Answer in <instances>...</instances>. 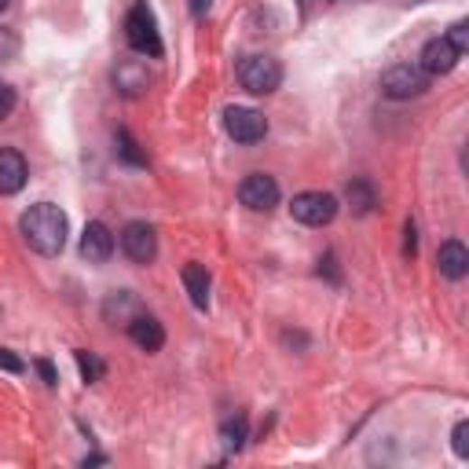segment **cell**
<instances>
[{
	"instance_id": "1",
	"label": "cell",
	"mask_w": 469,
	"mask_h": 469,
	"mask_svg": "<svg viewBox=\"0 0 469 469\" xmlns=\"http://www.w3.org/2000/svg\"><path fill=\"white\" fill-rule=\"evenodd\" d=\"M19 231H23V239L33 253L41 257H59L67 246V234H70V220L67 213L59 209L55 202H37L23 213L19 220Z\"/></svg>"
},
{
	"instance_id": "2",
	"label": "cell",
	"mask_w": 469,
	"mask_h": 469,
	"mask_svg": "<svg viewBox=\"0 0 469 469\" xmlns=\"http://www.w3.org/2000/svg\"><path fill=\"white\" fill-rule=\"evenodd\" d=\"M125 41L133 51L147 55V59H161L165 55V44H161V33H158V23H154V12L147 5H136L125 19Z\"/></svg>"
},
{
	"instance_id": "3",
	"label": "cell",
	"mask_w": 469,
	"mask_h": 469,
	"mask_svg": "<svg viewBox=\"0 0 469 469\" xmlns=\"http://www.w3.org/2000/svg\"><path fill=\"white\" fill-rule=\"evenodd\" d=\"M239 81L250 96H271L282 85V67L275 55H246L239 67Z\"/></svg>"
},
{
	"instance_id": "4",
	"label": "cell",
	"mask_w": 469,
	"mask_h": 469,
	"mask_svg": "<svg viewBox=\"0 0 469 469\" xmlns=\"http://www.w3.org/2000/svg\"><path fill=\"white\" fill-rule=\"evenodd\" d=\"M378 85H382V92L389 99H415V96H422L429 88V74L418 63H396V67H389L382 74Z\"/></svg>"
},
{
	"instance_id": "5",
	"label": "cell",
	"mask_w": 469,
	"mask_h": 469,
	"mask_svg": "<svg viewBox=\"0 0 469 469\" xmlns=\"http://www.w3.org/2000/svg\"><path fill=\"white\" fill-rule=\"evenodd\" d=\"M224 129L234 143H261L268 136V117L253 106H227L224 110Z\"/></svg>"
},
{
	"instance_id": "6",
	"label": "cell",
	"mask_w": 469,
	"mask_h": 469,
	"mask_svg": "<svg viewBox=\"0 0 469 469\" xmlns=\"http://www.w3.org/2000/svg\"><path fill=\"white\" fill-rule=\"evenodd\" d=\"M290 213H293V220H301L308 227H323L337 216V198L330 191H301L290 202Z\"/></svg>"
},
{
	"instance_id": "7",
	"label": "cell",
	"mask_w": 469,
	"mask_h": 469,
	"mask_svg": "<svg viewBox=\"0 0 469 469\" xmlns=\"http://www.w3.org/2000/svg\"><path fill=\"white\" fill-rule=\"evenodd\" d=\"M117 243H122V253L133 264H151L158 257V234H154V227L147 220H129L122 227V239Z\"/></svg>"
},
{
	"instance_id": "8",
	"label": "cell",
	"mask_w": 469,
	"mask_h": 469,
	"mask_svg": "<svg viewBox=\"0 0 469 469\" xmlns=\"http://www.w3.org/2000/svg\"><path fill=\"white\" fill-rule=\"evenodd\" d=\"M239 202L253 213H271L279 206V184H275V176L268 172H250L246 180L239 184Z\"/></svg>"
},
{
	"instance_id": "9",
	"label": "cell",
	"mask_w": 469,
	"mask_h": 469,
	"mask_svg": "<svg viewBox=\"0 0 469 469\" xmlns=\"http://www.w3.org/2000/svg\"><path fill=\"white\" fill-rule=\"evenodd\" d=\"M114 253V234L103 220H88L85 231H81V257L88 264H106Z\"/></svg>"
},
{
	"instance_id": "10",
	"label": "cell",
	"mask_w": 469,
	"mask_h": 469,
	"mask_svg": "<svg viewBox=\"0 0 469 469\" xmlns=\"http://www.w3.org/2000/svg\"><path fill=\"white\" fill-rule=\"evenodd\" d=\"M458 51L451 48L447 37H433L426 48H422V59H418V67L429 74V78H440V74H451L458 67Z\"/></svg>"
},
{
	"instance_id": "11",
	"label": "cell",
	"mask_w": 469,
	"mask_h": 469,
	"mask_svg": "<svg viewBox=\"0 0 469 469\" xmlns=\"http://www.w3.org/2000/svg\"><path fill=\"white\" fill-rule=\"evenodd\" d=\"M30 180V165L19 151L12 147H0V195H15L23 191Z\"/></svg>"
},
{
	"instance_id": "12",
	"label": "cell",
	"mask_w": 469,
	"mask_h": 469,
	"mask_svg": "<svg viewBox=\"0 0 469 469\" xmlns=\"http://www.w3.org/2000/svg\"><path fill=\"white\" fill-rule=\"evenodd\" d=\"M437 264H440V275L458 282L469 275V250L458 243V239H447L440 250H437Z\"/></svg>"
},
{
	"instance_id": "13",
	"label": "cell",
	"mask_w": 469,
	"mask_h": 469,
	"mask_svg": "<svg viewBox=\"0 0 469 469\" xmlns=\"http://www.w3.org/2000/svg\"><path fill=\"white\" fill-rule=\"evenodd\" d=\"M129 337H133L143 352H158V348L165 345V330H161V323H158L154 316H143V312H136V316L129 319Z\"/></svg>"
},
{
	"instance_id": "14",
	"label": "cell",
	"mask_w": 469,
	"mask_h": 469,
	"mask_svg": "<svg viewBox=\"0 0 469 469\" xmlns=\"http://www.w3.org/2000/svg\"><path fill=\"white\" fill-rule=\"evenodd\" d=\"M180 279H184V286H188L191 305H195L198 312H206V308H209V271H206V264H198V261L184 264Z\"/></svg>"
},
{
	"instance_id": "15",
	"label": "cell",
	"mask_w": 469,
	"mask_h": 469,
	"mask_svg": "<svg viewBox=\"0 0 469 469\" xmlns=\"http://www.w3.org/2000/svg\"><path fill=\"white\" fill-rule=\"evenodd\" d=\"M345 198H348V206H352V213H356V216H367V213L378 206L374 184H371V180H363V176H356V180H348Z\"/></svg>"
},
{
	"instance_id": "16",
	"label": "cell",
	"mask_w": 469,
	"mask_h": 469,
	"mask_svg": "<svg viewBox=\"0 0 469 469\" xmlns=\"http://www.w3.org/2000/svg\"><path fill=\"white\" fill-rule=\"evenodd\" d=\"M114 85L122 88L125 96H140L147 88V70L140 63H122V67L114 70Z\"/></svg>"
},
{
	"instance_id": "17",
	"label": "cell",
	"mask_w": 469,
	"mask_h": 469,
	"mask_svg": "<svg viewBox=\"0 0 469 469\" xmlns=\"http://www.w3.org/2000/svg\"><path fill=\"white\" fill-rule=\"evenodd\" d=\"M114 147H117V158H122L125 165H136V169L147 165V154L140 151V143H136V136L129 129H117L114 133Z\"/></svg>"
},
{
	"instance_id": "18",
	"label": "cell",
	"mask_w": 469,
	"mask_h": 469,
	"mask_svg": "<svg viewBox=\"0 0 469 469\" xmlns=\"http://www.w3.org/2000/svg\"><path fill=\"white\" fill-rule=\"evenodd\" d=\"M246 437H250V426H246V418H243V415H239V418H227V422L220 426V440H224V447H227V451H243Z\"/></svg>"
},
{
	"instance_id": "19",
	"label": "cell",
	"mask_w": 469,
	"mask_h": 469,
	"mask_svg": "<svg viewBox=\"0 0 469 469\" xmlns=\"http://www.w3.org/2000/svg\"><path fill=\"white\" fill-rule=\"evenodd\" d=\"M74 360H78V367H81V378H85L88 385L103 378V360L96 356V352H85V348H78V352H74Z\"/></svg>"
},
{
	"instance_id": "20",
	"label": "cell",
	"mask_w": 469,
	"mask_h": 469,
	"mask_svg": "<svg viewBox=\"0 0 469 469\" xmlns=\"http://www.w3.org/2000/svg\"><path fill=\"white\" fill-rule=\"evenodd\" d=\"M444 37L451 41V48H455L458 55H465V51H469V23H465V19H458V23H455Z\"/></svg>"
},
{
	"instance_id": "21",
	"label": "cell",
	"mask_w": 469,
	"mask_h": 469,
	"mask_svg": "<svg viewBox=\"0 0 469 469\" xmlns=\"http://www.w3.org/2000/svg\"><path fill=\"white\" fill-rule=\"evenodd\" d=\"M451 447H455V455H458L462 462L469 458V422H465V418L455 426V433H451Z\"/></svg>"
},
{
	"instance_id": "22",
	"label": "cell",
	"mask_w": 469,
	"mask_h": 469,
	"mask_svg": "<svg viewBox=\"0 0 469 469\" xmlns=\"http://www.w3.org/2000/svg\"><path fill=\"white\" fill-rule=\"evenodd\" d=\"M15 55H19V37L0 26V63H8V59H15Z\"/></svg>"
},
{
	"instance_id": "23",
	"label": "cell",
	"mask_w": 469,
	"mask_h": 469,
	"mask_svg": "<svg viewBox=\"0 0 469 469\" xmlns=\"http://www.w3.org/2000/svg\"><path fill=\"white\" fill-rule=\"evenodd\" d=\"M415 253H418V227H415V220H407L403 224V257L415 261Z\"/></svg>"
},
{
	"instance_id": "24",
	"label": "cell",
	"mask_w": 469,
	"mask_h": 469,
	"mask_svg": "<svg viewBox=\"0 0 469 469\" xmlns=\"http://www.w3.org/2000/svg\"><path fill=\"white\" fill-rule=\"evenodd\" d=\"M15 103H19V96H15V88L12 85H5L0 81V122H5V117L15 110Z\"/></svg>"
},
{
	"instance_id": "25",
	"label": "cell",
	"mask_w": 469,
	"mask_h": 469,
	"mask_svg": "<svg viewBox=\"0 0 469 469\" xmlns=\"http://www.w3.org/2000/svg\"><path fill=\"white\" fill-rule=\"evenodd\" d=\"M0 371H8V374H23V371H26V363L15 356L12 348H0Z\"/></svg>"
},
{
	"instance_id": "26",
	"label": "cell",
	"mask_w": 469,
	"mask_h": 469,
	"mask_svg": "<svg viewBox=\"0 0 469 469\" xmlns=\"http://www.w3.org/2000/svg\"><path fill=\"white\" fill-rule=\"evenodd\" d=\"M37 374L44 378V385H59V374H55V367L48 360H37Z\"/></svg>"
},
{
	"instance_id": "27",
	"label": "cell",
	"mask_w": 469,
	"mask_h": 469,
	"mask_svg": "<svg viewBox=\"0 0 469 469\" xmlns=\"http://www.w3.org/2000/svg\"><path fill=\"white\" fill-rule=\"evenodd\" d=\"M209 8H213V0H191V15H195V19H202Z\"/></svg>"
},
{
	"instance_id": "28",
	"label": "cell",
	"mask_w": 469,
	"mask_h": 469,
	"mask_svg": "<svg viewBox=\"0 0 469 469\" xmlns=\"http://www.w3.org/2000/svg\"><path fill=\"white\" fill-rule=\"evenodd\" d=\"M5 8H8V0H0V12H5Z\"/></svg>"
}]
</instances>
